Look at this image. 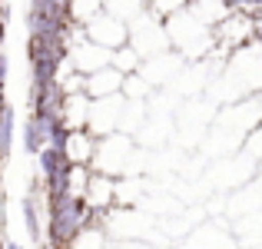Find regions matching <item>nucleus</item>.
I'll use <instances>...</instances> for the list:
<instances>
[{"instance_id": "nucleus-1", "label": "nucleus", "mask_w": 262, "mask_h": 249, "mask_svg": "<svg viewBox=\"0 0 262 249\" xmlns=\"http://www.w3.org/2000/svg\"><path fill=\"white\" fill-rule=\"evenodd\" d=\"M163 30H166L169 50L179 53L186 64H196V60L209 57V50H212V30L199 17H192L186 7L179 13H173V17L163 20Z\"/></svg>"}, {"instance_id": "nucleus-2", "label": "nucleus", "mask_w": 262, "mask_h": 249, "mask_svg": "<svg viewBox=\"0 0 262 249\" xmlns=\"http://www.w3.org/2000/svg\"><path fill=\"white\" fill-rule=\"evenodd\" d=\"M126 47L140 57V64L149 60V57H156V53H163V50H169L163 20L156 17V13H149V10L136 13V17L126 24Z\"/></svg>"}, {"instance_id": "nucleus-3", "label": "nucleus", "mask_w": 262, "mask_h": 249, "mask_svg": "<svg viewBox=\"0 0 262 249\" xmlns=\"http://www.w3.org/2000/svg\"><path fill=\"white\" fill-rule=\"evenodd\" d=\"M183 64H186V60L179 57V53H173V50H163V53H156V57L143 60L136 73H140L143 83H146V87L156 93V90H169V87H173V80L179 77Z\"/></svg>"}, {"instance_id": "nucleus-4", "label": "nucleus", "mask_w": 262, "mask_h": 249, "mask_svg": "<svg viewBox=\"0 0 262 249\" xmlns=\"http://www.w3.org/2000/svg\"><path fill=\"white\" fill-rule=\"evenodd\" d=\"M83 37L90 44L103 47V50H120L123 44H126V24H120L116 17H110V13H96V17H90L83 24Z\"/></svg>"}, {"instance_id": "nucleus-5", "label": "nucleus", "mask_w": 262, "mask_h": 249, "mask_svg": "<svg viewBox=\"0 0 262 249\" xmlns=\"http://www.w3.org/2000/svg\"><path fill=\"white\" fill-rule=\"evenodd\" d=\"M120 107H123V96H103V100H90V113H86V130L100 140V136L116 133V123H120Z\"/></svg>"}, {"instance_id": "nucleus-6", "label": "nucleus", "mask_w": 262, "mask_h": 249, "mask_svg": "<svg viewBox=\"0 0 262 249\" xmlns=\"http://www.w3.org/2000/svg\"><path fill=\"white\" fill-rule=\"evenodd\" d=\"M57 150H60V156H63L67 166H90V160H93V150H96V136L90 133V130L60 133Z\"/></svg>"}, {"instance_id": "nucleus-7", "label": "nucleus", "mask_w": 262, "mask_h": 249, "mask_svg": "<svg viewBox=\"0 0 262 249\" xmlns=\"http://www.w3.org/2000/svg\"><path fill=\"white\" fill-rule=\"evenodd\" d=\"M80 203L86 206V213H93V223L100 226V216L106 210H113V176H103V173L90 170V183H86V193Z\"/></svg>"}, {"instance_id": "nucleus-8", "label": "nucleus", "mask_w": 262, "mask_h": 249, "mask_svg": "<svg viewBox=\"0 0 262 249\" xmlns=\"http://www.w3.org/2000/svg\"><path fill=\"white\" fill-rule=\"evenodd\" d=\"M67 60L73 64V70L90 77V73L103 70V67H110V50H103V47L90 44L86 37H80L77 44H70V50H67Z\"/></svg>"}, {"instance_id": "nucleus-9", "label": "nucleus", "mask_w": 262, "mask_h": 249, "mask_svg": "<svg viewBox=\"0 0 262 249\" xmlns=\"http://www.w3.org/2000/svg\"><path fill=\"white\" fill-rule=\"evenodd\" d=\"M86 113H90V100H86V93L63 96V103H60V116H57V127H60V133L86 130Z\"/></svg>"}, {"instance_id": "nucleus-10", "label": "nucleus", "mask_w": 262, "mask_h": 249, "mask_svg": "<svg viewBox=\"0 0 262 249\" xmlns=\"http://www.w3.org/2000/svg\"><path fill=\"white\" fill-rule=\"evenodd\" d=\"M120 83H123V77L113 70V67H103V70L90 73L83 80V93H86V100H103V96L120 93Z\"/></svg>"}, {"instance_id": "nucleus-11", "label": "nucleus", "mask_w": 262, "mask_h": 249, "mask_svg": "<svg viewBox=\"0 0 262 249\" xmlns=\"http://www.w3.org/2000/svg\"><path fill=\"white\" fill-rule=\"evenodd\" d=\"M86 183H90V166H67L63 179H60V193L73 203H80L86 193Z\"/></svg>"}, {"instance_id": "nucleus-12", "label": "nucleus", "mask_w": 262, "mask_h": 249, "mask_svg": "<svg viewBox=\"0 0 262 249\" xmlns=\"http://www.w3.org/2000/svg\"><path fill=\"white\" fill-rule=\"evenodd\" d=\"M106 246H110V236L103 233V226L90 223V226H83V230H80L70 243L60 246V249H106Z\"/></svg>"}, {"instance_id": "nucleus-13", "label": "nucleus", "mask_w": 262, "mask_h": 249, "mask_svg": "<svg viewBox=\"0 0 262 249\" xmlns=\"http://www.w3.org/2000/svg\"><path fill=\"white\" fill-rule=\"evenodd\" d=\"M143 10H146L143 0H103V13L116 17L120 24H129V20H133L136 13H143Z\"/></svg>"}, {"instance_id": "nucleus-14", "label": "nucleus", "mask_w": 262, "mask_h": 249, "mask_svg": "<svg viewBox=\"0 0 262 249\" xmlns=\"http://www.w3.org/2000/svg\"><path fill=\"white\" fill-rule=\"evenodd\" d=\"M110 67H113V70L120 73V77H129V73H136V70H140V57H136V53L129 50L126 44H123L120 50H113V53H110Z\"/></svg>"}, {"instance_id": "nucleus-15", "label": "nucleus", "mask_w": 262, "mask_h": 249, "mask_svg": "<svg viewBox=\"0 0 262 249\" xmlns=\"http://www.w3.org/2000/svg\"><path fill=\"white\" fill-rule=\"evenodd\" d=\"M243 153L256 166L262 163V123H256V127L249 130V136H246V143H243Z\"/></svg>"}, {"instance_id": "nucleus-16", "label": "nucleus", "mask_w": 262, "mask_h": 249, "mask_svg": "<svg viewBox=\"0 0 262 249\" xmlns=\"http://www.w3.org/2000/svg\"><path fill=\"white\" fill-rule=\"evenodd\" d=\"M256 103H259V107H262V90H259V93H256Z\"/></svg>"}]
</instances>
